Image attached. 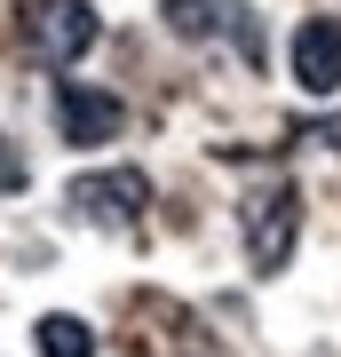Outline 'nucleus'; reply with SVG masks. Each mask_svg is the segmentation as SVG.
Listing matches in <instances>:
<instances>
[{
	"label": "nucleus",
	"mask_w": 341,
	"mask_h": 357,
	"mask_svg": "<svg viewBox=\"0 0 341 357\" xmlns=\"http://www.w3.org/2000/svg\"><path fill=\"white\" fill-rule=\"evenodd\" d=\"M294 238H302V191H294V183H262V191H246V206H238L246 270L278 278V270L294 262Z\"/></svg>",
	"instance_id": "nucleus-1"
},
{
	"label": "nucleus",
	"mask_w": 341,
	"mask_h": 357,
	"mask_svg": "<svg viewBox=\"0 0 341 357\" xmlns=\"http://www.w3.org/2000/svg\"><path fill=\"white\" fill-rule=\"evenodd\" d=\"M63 199H72V215L96 222V230H135L143 206H151V175H143V167H96V175H79Z\"/></svg>",
	"instance_id": "nucleus-2"
},
{
	"label": "nucleus",
	"mask_w": 341,
	"mask_h": 357,
	"mask_svg": "<svg viewBox=\"0 0 341 357\" xmlns=\"http://www.w3.org/2000/svg\"><path fill=\"white\" fill-rule=\"evenodd\" d=\"M286 72H294V88H302L310 103L341 96V8H317V16H302V24H294V40H286Z\"/></svg>",
	"instance_id": "nucleus-3"
},
{
	"label": "nucleus",
	"mask_w": 341,
	"mask_h": 357,
	"mask_svg": "<svg viewBox=\"0 0 341 357\" xmlns=\"http://www.w3.org/2000/svg\"><path fill=\"white\" fill-rule=\"evenodd\" d=\"M127 128V103L112 88H96V79H56V135L79 143V151H96V143H112Z\"/></svg>",
	"instance_id": "nucleus-4"
},
{
	"label": "nucleus",
	"mask_w": 341,
	"mask_h": 357,
	"mask_svg": "<svg viewBox=\"0 0 341 357\" xmlns=\"http://www.w3.org/2000/svg\"><path fill=\"white\" fill-rule=\"evenodd\" d=\"M96 8L88 0H48V8H40V56H48V64H79V56L96 48Z\"/></svg>",
	"instance_id": "nucleus-5"
},
{
	"label": "nucleus",
	"mask_w": 341,
	"mask_h": 357,
	"mask_svg": "<svg viewBox=\"0 0 341 357\" xmlns=\"http://www.w3.org/2000/svg\"><path fill=\"white\" fill-rule=\"evenodd\" d=\"M32 349L40 357H96V326L72 318V310H48V318L32 326Z\"/></svg>",
	"instance_id": "nucleus-6"
},
{
	"label": "nucleus",
	"mask_w": 341,
	"mask_h": 357,
	"mask_svg": "<svg viewBox=\"0 0 341 357\" xmlns=\"http://www.w3.org/2000/svg\"><path fill=\"white\" fill-rule=\"evenodd\" d=\"M159 16H167L175 40H215L222 32V0H159Z\"/></svg>",
	"instance_id": "nucleus-7"
},
{
	"label": "nucleus",
	"mask_w": 341,
	"mask_h": 357,
	"mask_svg": "<svg viewBox=\"0 0 341 357\" xmlns=\"http://www.w3.org/2000/svg\"><path fill=\"white\" fill-rule=\"evenodd\" d=\"M222 32H230V48L246 56V72H262L270 40H262V24H254V8H222Z\"/></svg>",
	"instance_id": "nucleus-8"
},
{
	"label": "nucleus",
	"mask_w": 341,
	"mask_h": 357,
	"mask_svg": "<svg viewBox=\"0 0 341 357\" xmlns=\"http://www.w3.org/2000/svg\"><path fill=\"white\" fill-rule=\"evenodd\" d=\"M24 183H32V159L16 151L8 135H0V199H8V191H24Z\"/></svg>",
	"instance_id": "nucleus-9"
}]
</instances>
